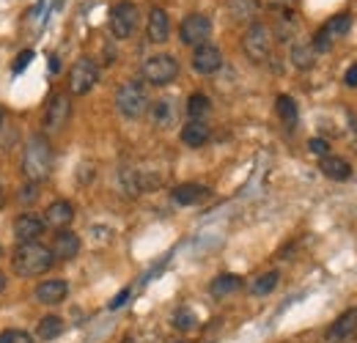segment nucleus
I'll list each match as a JSON object with an SVG mask.
<instances>
[{
    "label": "nucleus",
    "instance_id": "f257e3e1",
    "mask_svg": "<svg viewBox=\"0 0 357 343\" xmlns=\"http://www.w3.org/2000/svg\"><path fill=\"white\" fill-rule=\"evenodd\" d=\"M52 264H55L52 250L47 245H42L39 239L36 242H20L17 250L11 253V269L20 277H39Z\"/></svg>",
    "mask_w": 357,
    "mask_h": 343
},
{
    "label": "nucleus",
    "instance_id": "cd10ccee",
    "mask_svg": "<svg viewBox=\"0 0 357 343\" xmlns=\"http://www.w3.org/2000/svg\"><path fill=\"white\" fill-rule=\"evenodd\" d=\"M278 280H280V272H278V269L264 272L261 277H256V280H253V289H250V291H253L256 297H267L269 291H275V289H278Z\"/></svg>",
    "mask_w": 357,
    "mask_h": 343
},
{
    "label": "nucleus",
    "instance_id": "393cba45",
    "mask_svg": "<svg viewBox=\"0 0 357 343\" xmlns=\"http://www.w3.org/2000/svg\"><path fill=\"white\" fill-rule=\"evenodd\" d=\"M63 330H66V321L61 316H45L39 321V327H36V335L42 341H55L58 335H63Z\"/></svg>",
    "mask_w": 357,
    "mask_h": 343
},
{
    "label": "nucleus",
    "instance_id": "dca6fc26",
    "mask_svg": "<svg viewBox=\"0 0 357 343\" xmlns=\"http://www.w3.org/2000/svg\"><path fill=\"white\" fill-rule=\"evenodd\" d=\"M209 195H212V190H209L206 184H195V181L178 184V187H174V192H171V198L176 201L178 206H198V204H204Z\"/></svg>",
    "mask_w": 357,
    "mask_h": 343
},
{
    "label": "nucleus",
    "instance_id": "6ab92c4d",
    "mask_svg": "<svg viewBox=\"0 0 357 343\" xmlns=\"http://www.w3.org/2000/svg\"><path fill=\"white\" fill-rule=\"evenodd\" d=\"M352 25H355V17L349 14V11H344V14H335V17H330L319 31L330 39V42L335 44L338 39H344V36H349V31H352Z\"/></svg>",
    "mask_w": 357,
    "mask_h": 343
},
{
    "label": "nucleus",
    "instance_id": "6e6552de",
    "mask_svg": "<svg viewBox=\"0 0 357 343\" xmlns=\"http://www.w3.org/2000/svg\"><path fill=\"white\" fill-rule=\"evenodd\" d=\"M99 83V66L91 58H80L69 72V91L77 96H86Z\"/></svg>",
    "mask_w": 357,
    "mask_h": 343
},
{
    "label": "nucleus",
    "instance_id": "b1692460",
    "mask_svg": "<svg viewBox=\"0 0 357 343\" xmlns=\"http://www.w3.org/2000/svg\"><path fill=\"white\" fill-rule=\"evenodd\" d=\"M209 113H212V99L206 93H192L187 99V116H190V121H204Z\"/></svg>",
    "mask_w": 357,
    "mask_h": 343
},
{
    "label": "nucleus",
    "instance_id": "a211bd4d",
    "mask_svg": "<svg viewBox=\"0 0 357 343\" xmlns=\"http://www.w3.org/2000/svg\"><path fill=\"white\" fill-rule=\"evenodd\" d=\"M149 113H151V121H154V127L160 129H168L176 124V102L174 99H157V102H151L149 105Z\"/></svg>",
    "mask_w": 357,
    "mask_h": 343
},
{
    "label": "nucleus",
    "instance_id": "c756f323",
    "mask_svg": "<svg viewBox=\"0 0 357 343\" xmlns=\"http://www.w3.org/2000/svg\"><path fill=\"white\" fill-rule=\"evenodd\" d=\"M195 313L192 310H187V307H181V310H176V316H174V327L176 330H181V333H187V330H195Z\"/></svg>",
    "mask_w": 357,
    "mask_h": 343
},
{
    "label": "nucleus",
    "instance_id": "aec40b11",
    "mask_svg": "<svg viewBox=\"0 0 357 343\" xmlns=\"http://www.w3.org/2000/svg\"><path fill=\"white\" fill-rule=\"evenodd\" d=\"M212 137V129L206 127V121H187L181 127V143L190 146V148H201L206 146Z\"/></svg>",
    "mask_w": 357,
    "mask_h": 343
},
{
    "label": "nucleus",
    "instance_id": "f3484780",
    "mask_svg": "<svg viewBox=\"0 0 357 343\" xmlns=\"http://www.w3.org/2000/svg\"><path fill=\"white\" fill-rule=\"evenodd\" d=\"M69 294V283L63 277H52V280H42L36 286V302L39 305H61Z\"/></svg>",
    "mask_w": 357,
    "mask_h": 343
},
{
    "label": "nucleus",
    "instance_id": "c85d7f7f",
    "mask_svg": "<svg viewBox=\"0 0 357 343\" xmlns=\"http://www.w3.org/2000/svg\"><path fill=\"white\" fill-rule=\"evenodd\" d=\"M119 187H121L124 195L135 198V195L140 192V178H137V173H135L132 168H121V171H119Z\"/></svg>",
    "mask_w": 357,
    "mask_h": 343
},
{
    "label": "nucleus",
    "instance_id": "4c0bfd02",
    "mask_svg": "<svg viewBox=\"0 0 357 343\" xmlns=\"http://www.w3.org/2000/svg\"><path fill=\"white\" fill-rule=\"evenodd\" d=\"M3 291H6V275L0 272V294H3Z\"/></svg>",
    "mask_w": 357,
    "mask_h": 343
},
{
    "label": "nucleus",
    "instance_id": "9d476101",
    "mask_svg": "<svg viewBox=\"0 0 357 343\" xmlns=\"http://www.w3.org/2000/svg\"><path fill=\"white\" fill-rule=\"evenodd\" d=\"M192 69L198 72V75H215V72H220V66H223V52H220V47H215V44H201V47H195L192 49Z\"/></svg>",
    "mask_w": 357,
    "mask_h": 343
},
{
    "label": "nucleus",
    "instance_id": "a19ab883",
    "mask_svg": "<svg viewBox=\"0 0 357 343\" xmlns=\"http://www.w3.org/2000/svg\"><path fill=\"white\" fill-rule=\"evenodd\" d=\"M121 343H135V341H132V338H124V341H121Z\"/></svg>",
    "mask_w": 357,
    "mask_h": 343
},
{
    "label": "nucleus",
    "instance_id": "7ed1b4c3",
    "mask_svg": "<svg viewBox=\"0 0 357 343\" xmlns=\"http://www.w3.org/2000/svg\"><path fill=\"white\" fill-rule=\"evenodd\" d=\"M149 91L146 86L140 83V80H130V83H124V86L119 88V93H116V107H119V113L124 116V119H140V116H146L149 113Z\"/></svg>",
    "mask_w": 357,
    "mask_h": 343
},
{
    "label": "nucleus",
    "instance_id": "f03ea898",
    "mask_svg": "<svg viewBox=\"0 0 357 343\" xmlns=\"http://www.w3.org/2000/svg\"><path fill=\"white\" fill-rule=\"evenodd\" d=\"M22 173L28 181L42 184L52 173V146L45 135H33L22 151Z\"/></svg>",
    "mask_w": 357,
    "mask_h": 343
},
{
    "label": "nucleus",
    "instance_id": "a878e982",
    "mask_svg": "<svg viewBox=\"0 0 357 343\" xmlns=\"http://www.w3.org/2000/svg\"><path fill=\"white\" fill-rule=\"evenodd\" d=\"M313 61H316V52H313L311 44L305 42H297L291 47V63L297 66V69H313Z\"/></svg>",
    "mask_w": 357,
    "mask_h": 343
},
{
    "label": "nucleus",
    "instance_id": "7c9ffc66",
    "mask_svg": "<svg viewBox=\"0 0 357 343\" xmlns=\"http://www.w3.org/2000/svg\"><path fill=\"white\" fill-rule=\"evenodd\" d=\"M0 343H33V335L25 333V330H3Z\"/></svg>",
    "mask_w": 357,
    "mask_h": 343
},
{
    "label": "nucleus",
    "instance_id": "2eb2a0df",
    "mask_svg": "<svg viewBox=\"0 0 357 343\" xmlns=\"http://www.w3.org/2000/svg\"><path fill=\"white\" fill-rule=\"evenodd\" d=\"M357 333V307H349L347 313H341L330 330H327V343H344L349 341L352 335Z\"/></svg>",
    "mask_w": 357,
    "mask_h": 343
},
{
    "label": "nucleus",
    "instance_id": "4468645a",
    "mask_svg": "<svg viewBox=\"0 0 357 343\" xmlns=\"http://www.w3.org/2000/svg\"><path fill=\"white\" fill-rule=\"evenodd\" d=\"M146 36L151 44H165L168 36H171V17L165 8H151L149 14V22H146Z\"/></svg>",
    "mask_w": 357,
    "mask_h": 343
},
{
    "label": "nucleus",
    "instance_id": "39448f33",
    "mask_svg": "<svg viewBox=\"0 0 357 343\" xmlns=\"http://www.w3.org/2000/svg\"><path fill=\"white\" fill-rule=\"evenodd\" d=\"M178 77V61L174 55L162 52V55H151L146 63H143V80L149 86H171Z\"/></svg>",
    "mask_w": 357,
    "mask_h": 343
},
{
    "label": "nucleus",
    "instance_id": "58836bf2",
    "mask_svg": "<svg viewBox=\"0 0 357 343\" xmlns=\"http://www.w3.org/2000/svg\"><path fill=\"white\" fill-rule=\"evenodd\" d=\"M3 204H6V192H3V187H0V209H3Z\"/></svg>",
    "mask_w": 357,
    "mask_h": 343
},
{
    "label": "nucleus",
    "instance_id": "0eeeda50",
    "mask_svg": "<svg viewBox=\"0 0 357 343\" xmlns=\"http://www.w3.org/2000/svg\"><path fill=\"white\" fill-rule=\"evenodd\" d=\"M137 6L132 0H119L113 8H110V33L116 39H130L135 31H137Z\"/></svg>",
    "mask_w": 357,
    "mask_h": 343
},
{
    "label": "nucleus",
    "instance_id": "412c9836",
    "mask_svg": "<svg viewBox=\"0 0 357 343\" xmlns=\"http://www.w3.org/2000/svg\"><path fill=\"white\" fill-rule=\"evenodd\" d=\"M319 171L324 173L327 178L333 181H347L352 176V165L344 160V157H335V154H327L319 160Z\"/></svg>",
    "mask_w": 357,
    "mask_h": 343
},
{
    "label": "nucleus",
    "instance_id": "9b49d317",
    "mask_svg": "<svg viewBox=\"0 0 357 343\" xmlns=\"http://www.w3.org/2000/svg\"><path fill=\"white\" fill-rule=\"evenodd\" d=\"M45 220L36 212H22V215L14 220V236L17 242H36L42 234H45Z\"/></svg>",
    "mask_w": 357,
    "mask_h": 343
},
{
    "label": "nucleus",
    "instance_id": "1a4fd4ad",
    "mask_svg": "<svg viewBox=\"0 0 357 343\" xmlns=\"http://www.w3.org/2000/svg\"><path fill=\"white\" fill-rule=\"evenodd\" d=\"M72 116V102L66 93H55L50 102H47V110H45V129L47 132H61L66 127Z\"/></svg>",
    "mask_w": 357,
    "mask_h": 343
},
{
    "label": "nucleus",
    "instance_id": "20e7f679",
    "mask_svg": "<svg viewBox=\"0 0 357 343\" xmlns=\"http://www.w3.org/2000/svg\"><path fill=\"white\" fill-rule=\"evenodd\" d=\"M272 42L275 36L267 22H253L242 36V52L248 55L250 63H264L272 52Z\"/></svg>",
    "mask_w": 357,
    "mask_h": 343
},
{
    "label": "nucleus",
    "instance_id": "423d86ee",
    "mask_svg": "<svg viewBox=\"0 0 357 343\" xmlns=\"http://www.w3.org/2000/svg\"><path fill=\"white\" fill-rule=\"evenodd\" d=\"M209 36H212V20L206 14H201V11L187 14L181 20V25H178V39H181V44H187L192 49L209 42Z\"/></svg>",
    "mask_w": 357,
    "mask_h": 343
},
{
    "label": "nucleus",
    "instance_id": "f704fd0d",
    "mask_svg": "<svg viewBox=\"0 0 357 343\" xmlns=\"http://www.w3.org/2000/svg\"><path fill=\"white\" fill-rule=\"evenodd\" d=\"M344 83L349 88H357V63H352L349 69H347V75H344Z\"/></svg>",
    "mask_w": 357,
    "mask_h": 343
},
{
    "label": "nucleus",
    "instance_id": "e433bc0d",
    "mask_svg": "<svg viewBox=\"0 0 357 343\" xmlns=\"http://www.w3.org/2000/svg\"><path fill=\"white\" fill-rule=\"evenodd\" d=\"M61 69V58L58 55H50V72H58Z\"/></svg>",
    "mask_w": 357,
    "mask_h": 343
},
{
    "label": "nucleus",
    "instance_id": "2f4dec72",
    "mask_svg": "<svg viewBox=\"0 0 357 343\" xmlns=\"http://www.w3.org/2000/svg\"><path fill=\"white\" fill-rule=\"evenodd\" d=\"M308 148H311V154H316L319 160L330 154V143H327L324 137H311V140H308Z\"/></svg>",
    "mask_w": 357,
    "mask_h": 343
},
{
    "label": "nucleus",
    "instance_id": "ea45409f",
    "mask_svg": "<svg viewBox=\"0 0 357 343\" xmlns=\"http://www.w3.org/2000/svg\"><path fill=\"white\" fill-rule=\"evenodd\" d=\"M0 127H3V107H0Z\"/></svg>",
    "mask_w": 357,
    "mask_h": 343
},
{
    "label": "nucleus",
    "instance_id": "f8f14e48",
    "mask_svg": "<svg viewBox=\"0 0 357 343\" xmlns=\"http://www.w3.org/2000/svg\"><path fill=\"white\" fill-rule=\"evenodd\" d=\"M80 247H83V242H80V236L75 231H55L52 245H50L55 261H72V258H77Z\"/></svg>",
    "mask_w": 357,
    "mask_h": 343
},
{
    "label": "nucleus",
    "instance_id": "c9c22d12",
    "mask_svg": "<svg viewBox=\"0 0 357 343\" xmlns=\"http://www.w3.org/2000/svg\"><path fill=\"white\" fill-rule=\"evenodd\" d=\"M127 297H130V289H124V291H121V294H119V297H116V300L110 302V307H113V310H116V307H121V305H124V302H127Z\"/></svg>",
    "mask_w": 357,
    "mask_h": 343
},
{
    "label": "nucleus",
    "instance_id": "5701e85b",
    "mask_svg": "<svg viewBox=\"0 0 357 343\" xmlns=\"http://www.w3.org/2000/svg\"><path fill=\"white\" fill-rule=\"evenodd\" d=\"M239 289H242V277H239V275H228V272H225V275H218V277L209 283V294L218 297V300L234 294V291H239Z\"/></svg>",
    "mask_w": 357,
    "mask_h": 343
},
{
    "label": "nucleus",
    "instance_id": "ddd939ff",
    "mask_svg": "<svg viewBox=\"0 0 357 343\" xmlns=\"http://www.w3.org/2000/svg\"><path fill=\"white\" fill-rule=\"evenodd\" d=\"M42 220H45L47 228H52V231H66L72 225V220H75V206L69 201H52L45 209Z\"/></svg>",
    "mask_w": 357,
    "mask_h": 343
},
{
    "label": "nucleus",
    "instance_id": "4be33fe9",
    "mask_svg": "<svg viewBox=\"0 0 357 343\" xmlns=\"http://www.w3.org/2000/svg\"><path fill=\"white\" fill-rule=\"evenodd\" d=\"M275 110H278V116H280V121L286 124L289 129L297 127V121H300V110H297V102L289 96V93H280L278 99H275Z\"/></svg>",
    "mask_w": 357,
    "mask_h": 343
},
{
    "label": "nucleus",
    "instance_id": "72a5a7b5",
    "mask_svg": "<svg viewBox=\"0 0 357 343\" xmlns=\"http://www.w3.org/2000/svg\"><path fill=\"white\" fill-rule=\"evenodd\" d=\"M33 61V49H22L20 55H17V63H14V72H22L28 63Z\"/></svg>",
    "mask_w": 357,
    "mask_h": 343
},
{
    "label": "nucleus",
    "instance_id": "bb28decb",
    "mask_svg": "<svg viewBox=\"0 0 357 343\" xmlns=\"http://www.w3.org/2000/svg\"><path fill=\"white\" fill-rule=\"evenodd\" d=\"M228 8H231V17L236 22H245V20H253L259 0H228Z\"/></svg>",
    "mask_w": 357,
    "mask_h": 343
},
{
    "label": "nucleus",
    "instance_id": "473e14b6",
    "mask_svg": "<svg viewBox=\"0 0 357 343\" xmlns=\"http://www.w3.org/2000/svg\"><path fill=\"white\" fill-rule=\"evenodd\" d=\"M39 198V184L36 181H28L25 187H22V195H20V201L22 204H33Z\"/></svg>",
    "mask_w": 357,
    "mask_h": 343
}]
</instances>
